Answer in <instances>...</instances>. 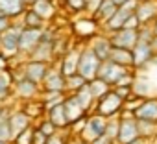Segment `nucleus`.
I'll list each match as a JSON object with an SVG mask.
<instances>
[{"instance_id": "obj_48", "label": "nucleus", "mask_w": 157, "mask_h": 144, "mask_svg": "<svg viewBox=\"0 0 157 144\" xmlns=\"http://www.w3.org/2000/svg\"><path fill=\"white\" fill-rule=\"evenodd\" d=\"M78 144H89V142H85V140H80V142H78Z\"/></svg>"}, {"instance_id": "obj_25", "label": "nucleus", "mask_w": 157, "mask_h": 144, "mask_svg": "<svg viewBox=\"0 0 157 144\" xmlns=\"http://www.w3.org/2000/svg\"><path fill=\"white\" fill-rule=\"evenodd\" d=\"M17 91H19V94L22 96V98H30V96H33L35 93H37V85H35V81H32V80H21L19 81V85H17Z\"/></svg>"}, {"instance_id": "obj_21", "label": "nucleus", "mask_w": 157, "mask_h": 144, "mask_svg": "<svg viewBox=\"0 0 157 144\" xmlns=\"http://www.w3.org/2000/svg\"><path fill=\"white\" fill-rule=\"evenodd\" d=\"M50 120L54 122L56 127H65V126H68V120H67V115H65V105H63V102L50 107Z\"/></svg>"}, {"instance_id": "obj_42", "label": "nucleus", "mask_w": 157, "mask_h": 144, "mask_svg": "<svg viewBox=\"0 0 157 144\" xmlns=\"http://www.w3.org/2000/svg\"><path fill=\"white\" fill-rule=\"evenodd\" d=\"M8 28H10V17L2 15V17H0V35H2Z\"/></svg>"}, {"instance_id": "obj_43", "label": "nucleus", "mask_w": 157, "mask_h": 144, "mask_svg": "<svg viewBox=\"0 0 157 144\" xmlns=\"http://www.w3.org/2000/svg\"><path fill=\"white\" fill-rule=\"evenodd\" d=\"M46 144H65V140H63L61 137L54 135V137H50V138H48V142H46Z\"/></svg>"}, {"instance_id": "obj_27", "label": "nucleus", "mask_w": 157, "mask_h": 144, "mask_svg": "<svg viewBox=\"0 0 157 144\" xmlns=\"http://www.w3.org/2000/svg\"><path fill=\"white\" fill-rule=\"evenodd\" d=\"M76 32L80 33V35H83V37H87V35H93L94 32H96V24H94V21H80V22H76Z\"/></svg>"}, {"instance_id": "obj_8", "label": "nucleus", "mask_w": 157, "mask_h": 144, "mask_svg": "<svg viewBox=\"0 0 157 144\" xmlns=\"http://www.w3.org/2000/svg\"><path fill=\"white\" fill-rule=\"evenodd\" d=\"M65 105V115H67V120H68V126L70 124H76L78 120H82L83 115H85V109L82 107V104L78 102L76 96H70L63 102Z\"/></svg>"}, {"instance_id": "obj_30", "label": "nucleus", "mask_w": 157, "mask_h": 144, "mask_svg": "<svg viewBox=\"0 0 157 144\" xmlns=\"http://www.w3.org/2000/svg\"><path fill=\"white\" fill-rule=\"evenodd\" d=\"M13 138V131H11V126H10V120H0V140L2 142H8Z\"/></svg>"}, {"instance_id": "obj_46", "label": "nucleus", "mask_w": 157, "mask_h": 144, "mask_svg": "<svg viewBox=\"0 0 157 144\" xmlns=\"http://www.w3.org/2000/svg\"><path fill=\"white\" fill-rule=\"evenodd\" d=\"M113 2H115V4H117V6H118V8H120V6H122V4H124V2H128V0H113Z\"/></svg>"}, {"instance_id": "obj_13", "label": "nucleus", "mask_w": 157, "mask_h": 144, "mask_svg": "<svg viewBox=\"0 0 157 144\" xmlns=\"http://www.w3.org/2000/svg\"><path fill=\"white\" fill-rule=\"evenodd\" d=\"M46 76V63L44 61H32L26 65V78L39 83Z\"/></svg>"}, {"instance_id": "obj_1", "label": "nucleus", "mask_w": 157, "mask_h": 144, "mask_svg": "<svg viewBox=\"0 0 157 144\" xmlns=\"http://www.w3.org/2000/svg\"><path fill=\"white\" fill-rule=\"evenodd\" d=\"M102 61L98 59V55L93 50H85L83 54H80V63H78V74L83 76L87 81L94 80L98 76Z\"/></svg>"}, {"instance_id": "obj_39", "label": "nucleus", "mask_w": 157, "mask_h": 144, "mask_svg": "<svg viewBox=\"0 0 157 144\" xmlns=\"http://www.w3.org/2000/svg\"><path fill=\"white\" fill-rule=\"evenodd\" d=\"M48 138L50 137H46L39 127L37 129H33V138H32V144H46L48 142Z\"/></svg>"}, {"instance_id": "obj_28", "label": "nucleus", "mask_w": 157, "mask_h": 144, "mask_svg": "<svg viewBox=\"0 0 157 144\" xmlns=\"http://www.w3.org/2000/svg\"><path fill=\"white\" fill-rule=\"evenodd\" d=\"M10 89H11V76L8 72L0 70V100L10 94Z\"/></svg>"}, {"instance_id": "obj_37", "label": "nucleus", "mask_w": 157, "mask_h": 144, "mask_svg": "<svg viewBox=\"0 0 157 144\" xmlns=\"http://www.w3.org/2000/svg\"><path fill=\"white\" fill-rule=\"evenodd\" d=\"M67 6L72 9V11H82V9H87V0H65Z\"/></svg>"}, {"instance_id": "obj_40", "label": "nucleus", "mask_w": 157, "mask_h": 144, "mask_svg": "<svg viewBox=\"0 0 157 144\" xmlns=\"http://www.w3.org/2000/svg\"><path fill=\"white\" fill-rule=\"evenodd\" d=\"M105 135H107L109 138H117V135H118V122H107Z\"/></svg>"}, {"instance_id": "obj_20", "label": "nucleus", "mask_w": 157, "mask_h": 144, "mask_svg": "<svg viewBox=\"0 0 157 144\" xmlns=\"http://www.w3.org/2000/svg\"><path fill=\"white\" fill-rule=\"evenodd\" d=\"M78 63H80V54H78V52H70V54H67L65 59H63V66H61L63 72H61V74H63L65 78L76 74V72H78Z\"/></svg>"}, {"instance_id": "obj_29", "label": "nucleus", "mask_w": 157, "mask_h": 144, "mask_svg": "<svg viewBox=\"0 0 157 144\" xmlns=\"http://www.w3.org/2000/svg\"><path fill=\"white\" fill-rule=\"evenodd\" d=\"M41 21H43V19H41L33 9L26 11V15H24V26H28V28H39Z\"/></svg>"}, {"instance_id": "obj_5", "label": "nucleus", "mask_w": 157, "mask_h": 144, "mask_svg": "<svg viewBox=\"0 0 157 144\" xmlns=\"http://www.w3.org/2000/svg\"><path fill=\"white\" fill-rule=\"evenodd\" d=\"M113 46H120V48H133L139 41V32L137 30H118L113 33V37L109 39Z\"/></svg>"}, {"instance_id": "obj_3", "label": "nucleus", "mask_w": 157, "mask_h": 144, "mask_svg": "<svg viewBox=\"0 0 157 144\" xmlns=\"http://www.w3.org/2000/svg\"><path fill=\"white\" fill-rule=\"evenodd\" d=\"M126 72H128V70H126L124 65H118V63L107 59V61H102V65H100L98 78H102L104 81H107V83L111 85V83H117V81L126 74Z\"/></svg>"}, {"instance_id": "obj_12", "label": "nucleus", "mask_w": 157, "mask_h": 144, "mask_svg": "<svg viewBox=\"0 0 157 144\" xmlns=\"http://www.w3.org/2000/svg\"><path fill=\"white\" fill-rule=\"evenodd\" d=\"M135 15L139 17L140 22H148L150 19L157 17V0H142V2H139Z\"/></svg>"}, {"instance_id": "obj_10", "label": "nucleus", "mask_w": 157, "mask_h": 144, "mask_svg": "<svg viewBox=\"0 0 157 144\" xmlns=\"http://www.w3.org/2000/svg\"><path fill=\"white\" fill-rule=\"evenodd\" d=\"M133 115L137 120H148V122L157 124V100H146V102L139 104V107L135 109Z\"/></svg>"}, {"instance_id": "obj_34", "label": "nucleus", "mask_w": 157, "mask_h": 144, "mask_svg": "<svg viewBox=\"0 0 157 144\" xmlns=\"http://www.w3.org/2000/svg\"><path fill=\"white\" fill-rule=\"evenodd\" d=\"M32 138H33V129L26 127L24 131H21L15 137V144H32Z\"/></svg>"}, {"instance_id": "obj_4", "label": "nucleus", "mask_w": 157, "mask_h": 144, "mask_svg": "<svg viewBox=\"0 0 157 144\" xmlns=\"http://www.w3.org/2000/svg\"><path fill=\"white\" fill-rule=\"evenodd\" d=\"M137 137H139L137 120H133L131 116H129V118L124 116V118L118 122V135H117L118 142H120V144H128V142H131V140L137 138Z\"/></svg>"}, {"instance_id": "obj_36", "label": "nucleus", "mask_w": 157, "mask_h": 144, "mask_svg": "<svg viewBox=\"0 0 157 144\" xmlns=\"http://www.w3.org/2000/svg\"><path fill=\"white\" fill-rule=\"evenodd\" d=\"M39 129H41V131H43V133H44L46 137H54V135H56V129H57V127H56V126H54V122H52V120L48 118V120H44V122H43V124L39 126Z\"/></svg>"}, {"instance_id": "obj_44", "label": "nucleus", "mask_w": 157, "mask_h": 144, "mask_svg": "<svg viewBox=\"0 0 157 144\" xmlns=\"http://www.w3.org/2000/svg\"><path fill=\"white\" fill-rule=\"evenodd\" d=\"M128 144H146V138H144V137H137V138H133V140L128 142Z\"/></svg>"}, {"instance_id": "obj_24", "label": "nucleus", "mask_w": 157, "mask_h": 144, "mask_svg": "<svg viewBox=\"0 0 157 144\" xmlns=\"http://www.w3.org/2000/svg\"><path fill=\"white\" fill-rule=\"evenodd\" d=\"M87 85H89V91H91V94H93L94 100H96V98H102L105 93H109V83L104 81L102 78H94V80H91V83H87Z\"/></svg>"}, {"instance_id": "obj_26", "label": "nucleus", "mask_w": 157, "mask_h": 144, "mask_svg": "<svg viewBox=\"0 0 157 144\" xmlns=\"http://www.w3.org/2000/svg\"><path fill=\"white\" fill-rule=\"evenodd\" d=\"M76 98H78V102L82 104V107L87 111L91 105H93V102H94V98H93V94H91V91H89V85L85 83L82 89H78V94H76Z\"/></svg>"}, {"instance_id": "obj_35", "label": "nucleus", "mask_w": 157, "mask_h": 144, "mask_svg": "<svg viewBox=\"0 0 157 144\" xmlns=\"http://www.w3.org/2000/svg\"><path fill=\"white\" fill-rule=\"evenodd\" d=\"M61 100H63V94H61V91H48V94L44 96V104H50V105H56V104H61Z\"/></svg>"}, {"instance_id": "obj_15", "label": "nucleus", "mask_w": 157, "mask_h": 144, "mask_svg": "<svg viewBox=\"0 0 157 144\" xmlns=\"http://www.w3.org/2000/svg\"><path fill=\"white\" fill-rule=\"evenodd\" d=\"M32 9H33L43 21L52 19V17L56 15V6L52 4V0H33V2H32Z\"/></svg>"}, {"instance_id": "obj_32", "label": "nucleus", "mask_w": 157, "mask_h": 144, "mask_svg": "<svg viewBox=\"0 0 157 144\" xmlns=\"http://www.w3.org/2000/svg\"><path fill=\"white\" fill-rule=\"evenodd\" d=\"M137 126H139V133H142L144 137L157 133V129H153L155 122H148V120H137Z\"/></svg>"}, {"instance_id": "obj_31", "label": "nucleus", "mask_w": 157, "mask_h": 144, "mask_svg": "<svg viewBox=\"0 0 157 144\" xmlns=\"http://www.w3.org/2000/svg\"><path fill=\"white\" fill-rule=\"evenodd\" d=\"M43 105H44V102H30V104H26L24 105V113L32 118V116H39L41 115V111H43Z\"/></svg>"}, {"instance_id": "obj_6", "label": "nucleus", "mask_w": 157, "mask_h": 144, "mask_svg": "<svg viewBox=\"0 0 157 144\" xmlns=\"http://www.w3.org/2000/svg\"><path fill=\"white\" fill-rule=\"evenodd\" d=\"M151 57H153L151 41H137V44L133 46V65L142 66L148 61H151Z\"/></svg>"}, {"instance_id": "obj_18", "label": "nucleus", "mask_w": 157, "mask_h": 144, "mask_svg": "<svg viewBox=\"0 0 157 144\" xmlns=\"http://www.w3.org/2000/svg\"><path fill=\"white\" fill-rule=\"evenodd\" d=\"M44 85H46V91H63L67 81H65V76L61 72H46L44 76Z\"/></svg>"}, {"instance_id": "obj_22", "label": "nucleus", "mask_w": 157, "mask_h": 144, "mask_svg": "<svg viewBox=\"0 0 157 144\" xmlns=\"http://www.w3.org/2000/svg\"><path fill=\"white\" fill-rule=\"evenodd\" d=\"M111 48H113V44H111L109 39H96V43L93 46V52L98 55L100 61H107L109 55H111Z\"/></svg>"}, {"instance_id": "obj_17", "label": "nucleus", "mask_w": 157, "mask_h": 144, "mask_svg": "<svg viewBox=\"0 0 157 144\" xmlns=\"http://www.w3.org/2000/svg\"><path fill=\"white\" fill-rule=\"evenodd\" d=\"M111 61L118 63V65H133V50L129 48H120V46H113L111 48V55H109Z\"/></svg>"}, {"instance_id": "obj_9", "label": "nucleus", "mask_w": 157, "mask_h": 144, "mask_svg": "<svg viewBox=\"0 0 157 144\" xmlns=\"http://www.w3.org/2000/svg\"><path fill=\"white\" fill-rule=\"evenodd\" d=\"M21 32L22 30L10 26L2 35H0V41H2V50L4 52H8V54L19 52V37H21Z\"/></svg>"}, {"instance_id": "obj_49", "label": "nucleus", "mask_w": 157, "mask_h": 144, "mask_svg": "<svg viewBox=\"0 0 157 144\" xmlns=\"http://www.w3.org/2000/svg\"><path fill=\"white\" fill-rule=\"evenodd\" d=\"M0 52H2V41H0Z\"/></svg>"}, {"instance_id": "obj_14", "label": "nucleus", "mask_w": 157, "mask_h": 144, "mask_svg": "<svg viewBox=\"0 0 157 144\" xmlns=\"http://www.w3.org/2000/svg\"><path fill=\"white\" fill-rule=\"evenodd\" d=\"M10 126H11V131H13V138L24 131L26 127H30V116L24 113V111H17L10 116Z\"/></svg>"}, {"instance_id": "obj_19", "label": "nucleus", "mask_w": 157, "mask_h": 144, "mask_svg": "<svg viewBox=\"0 0 157 144\" xmlns=\"http://www.w3.org/2000/svg\"><path fill=\"white\" fill-rule=\"evenodd\" d=\"M0 9L6 17H17L24 11L22 0H0Z\"/></svg>"}, {"instance_id": "obj_2", "label": "nucleus", "mask_w": 157, "mask_h": 144, "mask_svg": "<svg viewBox=\"0 0 157 144\" xmlns=\"http://www.w3.org/2000/svg\"><path fill=\"white\" fill-rule=\"evenodd\" d=\"M122 98L117 94V91H109L105 93L102 98L96 100V115H102V116H113L120 107H122Z\"/></svg>"}, {"instance_id": "obj_51", "label": "nucleus", "mask_w": 157, "mask_h": 144, "mask_svg": "<svg viewBox=\"0 0 157 144\" xmlns=\"http://www.w3.org/2000/svg\"><path fill=\"white\" fill-rule=\"evenodd\" d=\"M0 144H8V142H2V140H0Z\"/></svg>"}, {"instance_id": "obj_52", "label": "nucleus", "mask_w": 157, "mask_h": 144, "mask_svg": "<svg viewBox=\"0 0 157 144\" xmlns=\"http://www.w3.org/2000/svg\"><path fill=\"white\" fill-rule=\"evenodd\" d=\"M139 2H142V0H139Z\"/></svg>"}, {"instance_id": "obj_23", "label": "nucleus", "mask_w": 157, "mask_h": 144, "mask_svg": "<svg viewBox=\"0 0 157 144\" xmlns=\"http://www.w3.org/2000/svg\"><path fill=\"white\" fill-rule=\"evenodd\" d=\"M117 9H118V6L113 2V0H102V4H100V8L96 9L94 15L98 19H102V21H109L117 13Z\"/></svg>"}, {"instance_id": "obj_33", "label": "nucleus", "mask_w": 157, "mask_h": 144, "mask_svg": "<svg viewBox=\"0 0 157 144\" xmlns=\"http://www.w3.org/2000/svg\"><path fill=\"white\" fill-rule=\"evenodd\" d=\"M85 81H87V80H85L83 76H80L78 72L67 78V83H68V87H70V89H76V91H78V89H82V87L85 85Z\"/></svg>"}, {"instance_id": "obj_50", "label": "nucleus", "mask_w": 157, "mask_h": 144, "mask_svg": "<svg viewBox=\"0 0 157 144\" xmlns=\"http://www.w3.org/2000/svg\"><path fill=\"white\" fill-rule=\"evenodd\" d=\"M2 15H4V13H2V9H0V17H2Z\"/></svg>"}, {"instance_id": "obj_41", "label": "nucleus", "mask_w": 157, "mask_h": 144, "mask_svg": "<svg viewBox=\"0 0 157 144\" xmlns=\"http://www.w3.org/2000/svg\"><path fill=\"white\" fill-rule=\"evenodd\" d=\"M91 144H113V138H109L107 135H100V137H96Z\"/></svg>"}, {"instance_id": "obj_38", "label": "nucleus", "mask_w": 157, "mask_h": 144, "mask_svg": "<svg viewBox=\"0 0 157 144\" xmlns=\"http://www.w3.org/2000/svg\"><path fill=\"white\" fill-rule=\"evenodd\" d=\"M139 24H140V21H139V17L135 15V13H131L128 19H126V22H124V30H137L139 28Z\"/></svg>"}, {"instance_id": "obj_47", "label": "nucleus", "mask_w": 157, "mask_h": 144, "mask_svg": "<svg viewBox=\"0 0 157 144\" xmlns=\"http://www.w3.org/2000/svg\"><path fill=\"white\" fill-rule=\"evenodd\" d=\"M151 32H153V37H157V22H155V26H153V30H151Z\"/></svg>"}, {"instance_id": "obj_45", "label": "nucleus", "mask_w": 157, "mask_h": 144, "mask_svg": "<svg viewBox=\"0 0 157 144\" xmlns=\"http://www.w3.org/2000/svg\"><path fill=\"white\" fill-rule=\"evenodd\" d=\"M6 65H8V59H6L2 54H0V70H4V68H6Z\"/></svg>"}, {"instance_id": "obj_16", "label": "nucleus", "mask_w": 157, "mask_h": 144, "mask_svg": "<svg viewBox=\"0 0 157 144\" xmlns=\"http://www.w3.org/2000/svg\"><path fill=\"white\" fill-rule=\"evenodd\" d=\"M131 13H135V11H131V9H128V8L120 6V8L117 9V13L107 21V28H109L111 32H118V30H122V26H124L126 19H128Z\"/></svg>"}, {"instance_id": "obj_7", "label": "nucleus", "mask_w": 157, "mask_h": 144, "mask_svg": "<svg viewBox=\"0 0 157 144\" xmlns=\"http://www.w3.org/2000/svg\"><path fill=\"white\" fill-rule=\"evenodd\" d=\"M43 37L41 28H24L19 37V50H32L39 44Z\"/></svg>"}, {"instance_id": "obj_11", "label": "nucleus", "mask_w": 157, "mask_h": 144, "mask_svg": "<svg viewBox=\"0 0 157 144\" xmlns=\"http://www.w3.org/2000/svg\"><path fill=\"white\" fill-rule=\"evenodd\" d=\"M105 127H107V118L102 115H94L85 122V131L87 135H91L93 140L100 135H105Z\"/></svg>"}]
</instances>
